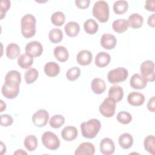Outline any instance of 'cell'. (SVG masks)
<instances>
[{
    "instance_id": "1",
    "label": "cell",
    "mask_w": 155,
    "mask_h": 155,
    "mask_svg": "<svg viewBox=\"0 0 155 155\" xmlns=\"http://www.w3.org/2000/svg\"><path fill=\"white\" fill-rule=\"evenodd\" d=\"M80 128L83 137L87 139H93L99 132L101 124L99 120L91 119L87 122L81 123Z\"/></svg>"
},
{
    "instance_id": "2",
    "label": "cell",
    "mask_w": 155,
    "mask_h": 155,
    "mask_svg": "<svg viewBox=\"0 0 155 155\" xmlns=\"http://www.w3.org/2000/svg\"><path fill=\"white\" fill-rule=\"evenodd\" d=\"M21 33L25 38H30L36 33V18L31 14L25 15L21 21Z\"/></svg>"
},
{
    "instance_id": "3",
    "label": "cell",
    "mask_w": 155,
    "mask_h": 155,
    "mask_svg": "<svg viewBox=\"0 0 155 155\" xmlns=\"http://www.w3.org/2000/svg\"><path fill=\"white\" fill-rule=\"evenodd\" d=\"M93 15L100 22L104 23L108 21L110 11L108 3L105 1H98L94 4L92 10Z\"/></svg>"
},
{
    "instance_id": "4",
    "label": "cell",
    "mask_w": 155,
    "mask_h": 155,
    "mask_svg": "<svg viewBox=\"0 0 155 155\" xmlns=\"http://www.w3.org/2000/svg\"><path fill=\"white\" fill-rule=\"evenodd\" d=\"M128 76V71L126 68L124 67H117L108 72L107 78L110 83L116 84L125 81L127 79Z\"/></svg>"
},
{
    "instance_id": "5",
    "label": "cell",
    "mask_w": 155,
    "mask_h": 155,
    "mask_svg": "<svg viewBox=\"0 0 155 155\" xmlns=\"http://www.w3.org/2000/svg\"><path fill=\"white\" fill-rule=\"evenodd\" d=\"M44 146L50 150H56L60 146V140L58 136L53 132L46 131L41 137Z\"/></svg>"
},
{
    "instance_id": "6",
    "label": "cell",
    "mask_w": 155,
    "mask_h": 155,
    "mask_svg": "<svg viewBox=\"0 0 155 155\" xmlns=\"http://www.w3.org/2000/svg\"><path fill=\"white\" fill-rule=\"evenodd\" d=\"M100 113L105 117H111L115 113L116 102L111 98H105L99 107Z\"/></svg>"
},
{
    "instance_id": "7",
    "label": "cell",
    "mask_w": 155,
    "mask_h": 155,
    "mask_svg": "<svg viewBox=\"0 0 155 155\" xmlns=\"http://www.w3.org/2000/svg\"><path fill=\"white\" fill-rule=\"evenodd\" d=\"M141 75L147 81L153 82L155 79L154 63L151 60H147L142 63L140 67Z\"/></svg>"
},
{
    "instance_id": "8",
    "label": "cell",
    "mask_w": 155,
    "mask_h": 155,
    "mask_svg": "<svg viewBox=\"0 0 155 155\" xmlns=\"http://www.w3.org/2000/svg\"><path fill=\"white\" fill-rule=\"evenodd\" d=\"M49 114L44 109H40L35 113L32 116V121L37 127H43L46 125L48 121Z\"/></svg>"
},
{
    "instance_id": "9",
    "label": "cell",
    "mask_w": 155,
    "mask_h": 155,
    "mask_svg": "<svg viewBox=\"0 0 155 155\" xmlns=\"http://www.w3.org/2000/svg\"><path fill=\"white\" fill-rule=\"evenodd\" d=\"M25 53L33 57H38L41 56L43 52V47L42 44L36 41H31L27 44L25 47Z\"/></svg>"
},
{
    "instance_id": "10",
    "label": "cell",
    "mask_w": 155,
    "mask_h": 155,
    "mask_svg": "<svg viewBox=\"0 0 155 155\" xmlns=\"http://www.w3.org/2000/svg\"><path fill=\"white\" fill-rule=\"evenodd\" d=\"M2 95L7 99H12L18 96L19 93V85L4 83L1 89Z\"/></svg>"
},
{
    "instance_id": "11",
    "label": "cell",
    "mask_w": 155,
    "mask_h": 155,
    "mask_svg": "<svg viewBox=\"0 0 155 155\" xmlns=\"http://www.w3.org/2000/svg\"><path fill=\"white\" fill-rule=\"evenodd\" d=\"M101 153L104 155H110L114 153L115 145L112 139L108 137L102 139L99 144Z\"/></svg>"
},
{
    "instance_id": "12",
    "label": "cell",
    "mask_w": 155,
    "mask_h": 155,
    "mask_svg": "<svg viewBox=\"0 0 155 155\" xmlns=\"http://www.w3.org/2000/svg\"><path fill=\"white\" fill-rule=\"evenodd\" d=\"M117 40L116 37L110 33H104L101 38V45L106 50H111L115 47Z\"/></svg>"
},
{
    "instance_id": "13",
    "label": "cell",
    "mask_w": 155,
    "mask_h": 155,
    "mask_svg": "<svg viewBox=\"0 0 155 155\" xmlns=\"http://www.w3.org/2000/svg\"><path fill=\"white\" fill-rule=\"evenodd\" d=\"M95 153V148L90 142L81 143L74 152L75 155H93Z\"/></svg>"
},
{
    "instance_id": "14",
    "label": "cell",
    "mask_w": 155,
    "mask_h": 155,
    "mask_svg": "<svg viewBox=\"0 0 155 155\" xmlns=\"http://www.w3.org/2000/svg\"><path fill=\"white\" fill-rule=\"evenodd\" d=\"M130 84L134 89L142 90L147 86V81L142 75L136 73L131 77Z\"/></svg>"
},
{
    "instance_id": "15",
    "label": "cell",
    "mask_w": 155,
    "mask_h": 155,
    "mask_svg": "<svg viewBox=\"0 0 155 155\" xmlns=\"http://www.w3.org/2000/svg\"><path fill=\"white\" fill-rule=\"evenodd\" d=\"M93 59V54L91 51L87 50H82L80 51L76 56V61L78 63L82 66L89 65Z\"/></svg>"
},
{
    "instance_id": "16",
    "label": "cell",
    "mask_w": 155,
    "mask_h": 155,
    "mask_svg": "<svg viewBox=\"0 0 155 155\" xmlns=\"http://www.w3.org/2000/svg\"><path fill=\"white\" fill-rule=\"evenodd\" d=\"M78 134V130L73 126L65 127L61 131V136L62 139L68 142L74 140L77 137Z\"/></svg>"
},
{
    "instance_id": "17",
    "label": "cell",
    "mask_w": 155,
    "mask_h": 155,
    "mask_svg": "<svg viewBox=\"0 0 155 155\" xmlns=\"http://www.w3.org/2000/svg\"><path fill=\"white\" fill-rule=\"evenodd\" d=\"M127 101L131 105L140 106L145 101V96L140 93L133 91L128 95Z\"/></svg>"
},
{
    "instance_id": "18",
    "label": "cell",
    "mask_w": 155,
    "mask_h": 155,
    "mask_svg": "<svg viewBox=\"0 0 155 155\" xmlns=\"http://www.w3.org/2000/svg\"><path fill=\"white\" fill-rule=\"evenodd\" d=\"M21 81V73L17 70L9 71L5 76V83L19 85Z\"/></svg>"
},
{
    "instance_id": "19",
    "label": "cell",
    "mask_w": 155,
    "mask_h": 155,
    "mask_svg": "<svg viewBox=\"0 0 155 155\" xmlns=\"http://www.w3.org/2000/svg\"><path fill=\"white\" fill-rule=\"evenodd\" d=\"M110 61V55L108 53L104 51L98 53L95 57V64L97 67L100 68H103L108 65Z\"/></svg>"
},
{
    "instance_id": "20",
    "label": "cell",
    "mask_w": 155,
    "mask_h": 155,
    "mask_svg": "<svg viewBox=\"0 0 155 155\" xmlns=\"http://www.w3.org/2000/svg\"><path fill=\"white\" fill-rule=\"evenodd\" d=\"M108 97L113 99L116 102L120 101L124 97L123 88L116 85L111 87L108 91Z\"/></svg>"
},
{
    "instance_id": "21",
    "label": "cell",
    "mask_w": 155,
    "mask_h": 155,
    "mask_svg": "<svg viewBox=\"0 0 155 155\" xmlns=\"http://www.w3.org/2000/svg\"><path fill=\"white\" fill-rule=\"evenodd\" d=\"M60 72V67L55 62H49L44 65V73L49 77H55Z\"/></svg>"
},
{
    "instance_id": "22",
    "label": "cell",
    "mask_w": 155,
    "mask_h": 155,
    "mask_svg": "<svg viewBox=\"0 0 155 155\" xmlns=\"http://www.w3.org/2000/svg\"><path fill=\"white\" fill-rule=\"evenodd\" d=\"M91 88L94 93L101 94L103 93L106 89L105 81L100 78H94L91 83Z\"/></svg>"
},
{
    "instance_id": "23",
    "label": "cell",
    "mask_w": 155,
    "mask_h": 155,
    "mask_svg": "<svg viewBox=\"0 0 155 155\" xmlns=\"http://www.w3.org/2000/svg\"><path fill=\"white\" fill-rule=\"evenodd\" d=\"M53 54L56 59L61 62L67 61L69 56L67 49L65 47L61 45L56 46L54 48Z\"/></svg>"
},
{
    "instance_id": "24",
    "label": "cell",
    "mask_w": 155,
    "mask_h": 155,
    "mask_svg": "<svg viewBox=\"0 0 155 155\" xmlns=\"http://www.w3.org/2000/svg\"><path fill=\"white\" fill-rule=\"evenodd\" d=\"M118 142L121 148L127 150L130 148L133 145V138L130 134L124 133L119 137Z\"/></svg>"
},
{
    "instance_id": "25",
    "label": "cell",
    "mask_w": 155,
    "mask_h": 155,
    "mask_svg": "<svg viewBox=\"0 0 155 155\" xmlns=\"http://www.w3.org/2000/svg\"><path fill=\"white\" fill-rule=\"evenodd\" d=\"M127 21L128 25L131 28H139L142 26L143 19L140 15L138 13H133L128 17Z\"/></svg>"
},
{
    "instance_id": "26",
    "label": "cell",
    "mask_w": 155,
    "mask_h": 155,
    "mask_svg": "<svg viewBox=\"0 0 155 155\" xmlns=\"http://www.w3.org/2000/svg\"><path fill=\"white\" fill-rule=\"evenodd\" d=\"M64 30L67 36L75 37L78 35L80 31V26L78 22L70 21L65 24Z\"/></svg>"
},
{
    "instance_id": "27",
    "label": "cell",
    "mask_w": 155,
    "mask_h": 155,
    "mask_svg": "<svg viewBox=\"0 0 155 155\" xmlns=\"http://www.w3.org/2000/svg\"><path fill=\"white\" fill-rule=\"evenodd\" d=\"M21 52L19 46L15 43L9 44L5 50L7 57L10 59H15L18 56H19Z\"/></svg>"
},
{
    "instance_id": "28",
    "label": "cell",
    "mask_w": 155,
    "mask_h": 155,
    "mask_svg": "<svg viewBox=\"0 0 155 155\" xmlns=\"http://www.w3.org/2000/svg\"><path fill=\"white\" fill-rule=\"evenodd\" d=\"M33 63V58L27 53L20 55L18 59V65L23 68L27 69L30 68Z\"/></svg>"
},
{
    "instance_id": "29",
    "label": "cell",
    "mask_w": 155,
    "mask_h": 155,
    "mask_svg": "<svg viewBox=\"0 0 155 155\" xmlns=\"http://www.w3.org/2000/svg\"><path fill=\"white\" fill-rule=\"evenodd\" d=\"M128 27V21L124 19H116L112 24V28L113 30L118 33H122L127 31Z\"/></svg>"
},
{
    "instance_id": "30",
    "label": "cell",
    "mask_w": 155,
    "mask_h": 155,
    "mask_svg": "<svg viewBox=\"0 0 155 155\" xmlns=\"http://www.w3.org/2000/svg\"><path fill=\"white\" fill-rule=\"evenodd\" d=\"M99 28L98 24L93 19H87L84 24V29L89 35L95 34Z\"/></svg>"
},
{
    "instance_id": "31",
    "label": "cell",
    "mask_w": 155,
    "mask_h": 155,
    "mask_svg": "<svg viewBox=\"0 0 155 155\" xmlns=\"http://www.w3.org/2000/svg\"><path fill=\"white\" fill-rule=\"evenodd\" d=\"M24 145L27 150L33 151L38 147V139L35 135L27 136L24 139Z\"/></svg>"
},
{
    "instance_id": "32",
    "label": "cell",
    "mask_w": 155,
    "mask_h": 155,
    "mask_svg": "<svg viewBox=\"0 0 155 155\" xmlns=\"http://www.w3.org/2000/svg\"><path fill=\"white\" fill-rule=\"evenodd\" d=\"M128 8V3L126 1L120 0L116 1L113 6L114 12L117 15L125 13Z\"/></svg>"
},
{
    "instance_id": "33",
    "label": "cell",
    "mask_w": 155,
    "mask_h": 155,
    "mask_svg": "<svg viewBox=\"0 0 155 155\" xmlns=\"http://www.w3.org/2000/svg\"><path fill=\"white\" fill-rule=\"evenodd\" d=\"M49 40L54 44L60 42L63 38V33L61 29L54 28L51 29L48 33Z\"/></svg>"
},
{
    "instance_id": "34",
    "label": "cell",
    "mask_w": 155,
    "mask_h": 155,
    "mask_svg": "<svg viewBox=\"0 0 155 155\" xmlns=\"http://www.w3.org/2000/svg\"><path fill=\"white\" fill-rule=\"evenodd\" d=\"M144 148L145 150L152 155L154 154L155 151V137L153 135L147 136L143 142Z\"/></svg>"
},
{
    "instance_id": "35",
    "label": "cell",
    "mask_w": 155,
    "mask_h": 155,
    "mask_svg": "<svg viewBox=\"0 0 155 155\" xmlns=\"http://www.w3.org/2000/svg\"><path fill=\"white\" fill-rule=\"evenodd\" d=\"M38 77V71L36 68H30L24 74L25 81L27 84L33 83Z\"/></svg>"
},
{
    "instance_id": "36",
    "label": "cell",
    "mask_w": 155,
    "mask_h": 155,
    "mask_svg": "<svg viewBox=\"0 0 155 155\" xmlns=\"http://www.w3.org/2000/svg\"><path fill=\"white\" fill-rule=\"evenodd\" d=\"M51 21L55 26H61L65 21V16L61 12H56L51 16Z\"/></svg>"
},
{
    "instance_id": "37",
    "label": "cell",
    "mask_w": 155,
    "mask_h": 155,
    "mask_svg": "<svg viewBox=\"0 0 155 155\" xmlns=\"http://www.w3.org/2000/svg\"><path fill=\"white\" fill-rule=\"evenodd\" d=\"M65 122V118L61 114H56L53 116L49 121V125L51 128H59Z\"/></svg>"
},
{
    "instance_id": "38",
    "label": "cell",
    "mask_w": 155,
    "mask_h": 155,
    "mask_svg": "<svg viewBox=\"0 0 155 155\" xmlns=\"http://www.w3.org/2000/svg\"><path fill=\"white\" fill-rule=\"evenodd\" d=\"M80 74V68L78 67H73L67 70L66 73V78L70 81H74L78 79Z\"/></svg>"
},
{
    "instance_id": "39",
    "label": "cell",
    "mask_w": 155,
    "mask_h": 155,
    "mask_svg": "<svg viewBox=\"0 0 155 155\" xmlns=\"http://www.w3.org/2000/svg\"><path fill=\"white\" fill-rule=\"evenodd\" d=\"M117 120L122 124H128L132 120V116L128 112L122 111L117 114Z\"/></svg>"
},
{
    "instance_id": "40",
    "label": "cell",
    "mask_w": 155,
    "mask_h": 155,
    "mask_svg": "<svg viewBox=\"0 0 155 155\" xmlns=\"http://www.w3.org/2000/svg\"><path fill=\"white\" fill-rule=\"evenodd\" d=\"M10 7V1L8 0H2L1 1V19L5 16L6 12Z\"/></svg>"
},
{
    "instance_id": "41",
    "label": "cell",
    "mask_w": 155,
    "mask_h": 155,
    "mask_svg": "<svg viewBox=\"0 0 155 155\" xmlns=\"http://www.w3.org/2000/svg\"><path fill=\"white\" fill-rule=\"evenodd\" d=\"M13 122L12 117L8 114L1 115V125L3 127H8L11 125Z\"/></svg>"
},
{
    "instance_id": "42",
    "label": "cell",
    "mask_w": 155,
    "mask_h": 155,
    "mask_svg": "<svg viewBox=\"0 0 155 155\" xmlns=\"http://www.w3.org/2000/svg\"><path fill=\"white\" fill-rule=\"evenodd\" d=\"M90 3V0H76V5L81 9H85L89 7Z\"/></svg>"
},
{
    "instance_id": "43",
    "label": "cell",
    "mask_w": 155,
    "mask_h": 155,
    "mask_svg": "<svg viewBox=\"0 0 155 155\" xmlns=\"http://www.w3.org/2000/svg\"><path fill=\"white\" fill-rule=\"evenodd\" d=\"M144 7L148 11L154 12L155 11V2L154 1L150 0L146 1Z\"/></svg>"
},
{
    "instance_id": "44",
    "label": "cell",
    "mask_w": 155,
    "mask_h": 155,
    "mask_svg": "<svg viewBox=\"0 0 155 155\" xmlns=\"http://www.w3.org/2000/svg\"><path fill=\"white\" fill-rule=\"evenodd\" d=\"M147 108L151 112H154L155 110V99L154 96H152L147 103Z\"/></svg>"
},
{
    "instance_id": "45",
    "label": "cell",
    "mask_w": 155,
    "mask_h": 155,
    "mask_svg": "<svg viewBox=\"0 0 155 155\" xmlns=\"http://www.w3.org/2000/svg\"><path fill=\"white\" fill-rule=\"evenodd\" d=\"M148 25L151 27H155V14L153 13L148 18Z\"/></svg>"
},
{
    "instance_id": "46",
    "label": "cell",
    "mask_w": 155,
    "mask_h": 155,
    "mask_svg": "<svg viewBox=\"0 0 155 155\" xmlns=\"http://www.w3.org/2000/svg\"><path fill=\"white\" fill-rule=\"evenodd\" d=\"M5 109H6L5 103H4L2 100H1V111L0 112H2Z\"/></svg>"
},
{
    "instance_id": "47",
    "label": "cell",
    "mask_w": 155,
    "mask_h": 155,
    "mask_svg": "<svg viewBox=\"0 0 155 155\" xmlns=\"http://www.w3.org/2000/svg\"><path fill=\"white\" fill-rule=\"evenodd\" d=\"M14 154H27V153L23 151L22 150H18L16 151L14 153Z\"/></svg>"
}]
</instances>
